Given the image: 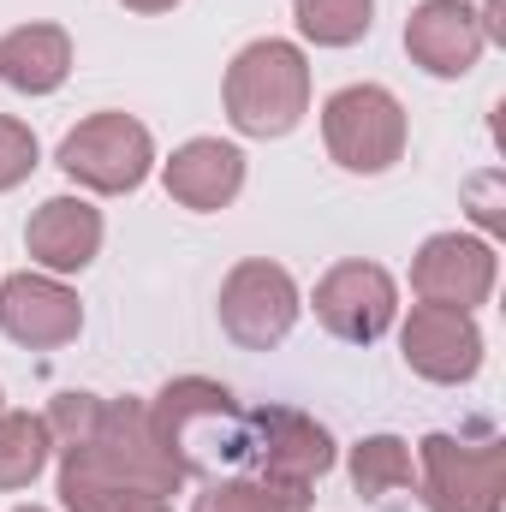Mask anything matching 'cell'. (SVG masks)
<instances>
[{
  "mask_svg": "<svg viewBox=\"0 0 506 512\" xmlns=\"http://www.w3.org/2000/svg\"><path fill=\"white\" fill-rule=\"evenodd\" d=\"M149 423L185 477H221L251 465V411H239L233 387L209 376H173L149 399Z\"/></svg>",
  "mask_w": 506,
  "mask_h": 512,
  "instance_id": "1",
  "label": "cell"
},
{
  "mask_svg": "<svg viewBox=\"0 0 506 512\" xmlns=\"http://www.w3.org/2000/svg\"><path fill=\"white\" fill-rule=\"evenodd\" d=\"M310 114V66L292 42L262 36L227 66V120L245 137H286Z\"/></svg>",
  "mask_w": 506,
  "mask_h": 512,
  "instance_id": "2",
  "label": "cell"
},
{
  "mask_svg": "<svg viewBox=\"0 0 506 512\" xmlns=\"http://www.w3.org/2000/svg\"><path fill=\"white\" fill-rule=\"evenodd\" d=\"M72 459H84L90 471L114 477V483H131V489H149V495H179L191 477L179 471V459L161 447L155 423H149V399H102V417L90 429L84 447H66Z\"/></svg>",
  "mask_w": 506,
  "mask_h": 512,
  "instance_id": "3",
  "label": "cell"
},
{
  "mask_svg": "<svg viewBox=\"0 0 506 512\" xmlns=\"http://www.w3.org/2000/svg\"><path fill=\"white\" fill-rule=\"evenodd\" d=\"M417 489L429 512H501L506 507V441L483 435H423L417 441Z\"/></svg>",
  "mask_w": 506,
  "mask_h": 512,
  "instance_id": "4",
  "label": "cell"
},
{
  "mask_svg": "<svg viewBox=\"0 0 506 512\" xmlns=\"http://www.w3.org/2000/svg\"><path fill=\"white\" fill-rule=\"evenodd\" d=\"M155 167V137L131 114H90L84 126L60 137V173L96 197H120L137 191Z\"/></svg>",
  "mask_w": 506,
  "mask_h": 512,
  "instance_id": "5",
  "label": "cell"
},
{
  "mask_svg": "<svg viewBox=\"0 0 506 512\" xmlns=\"http://www.w3.org/2000/svg\"><path fill=\"white\" fill-rule=\"evenodd\" d=\"M322 143L346 173H387L405 155V108L381 84H346L322 102Z\"/></svg>",
  "mask_w": 506,
  "mask_h": 512,
  "instance_id": "6",
  "label": "cell"
},
{
  "mask_svg": "<svg viewBox=\"0 0 506 512\" xmlns=\"http://www.w3.org/2000/svg\"><path fill=\"white\" fill-rule=\"evenodd\" d=\"M292 322H298V280L280 262L251 256L221 280V328H227L233 346L274 352L292 334Z\"/></svg>",
  "mask_w": 506,
  "mask_h": 512,
  "instance_id": "7",
  "label": "cell"
},
{
  "mask_svg": "<svg viewBox=\"0 0 506 512\" xmlns=\"http://www.w3.org/2000/svg\"><path fill=\"white\" fill-rule=\"evenodd\" d=\"M316 322L346 346H376L399 316V286L381 262H334L316 280Z\"/></svg>",
  "mask_w": 506,
  "mask_h": 512,
  "instance_id": "8",
  "label": "cell"
},
{
  "mask_svg": "<svg viewBox=\"0 0 506 512\" xmlns=\"http://www.w3.org/2000/svg\"><path fill=\"white\" fill-rule=\"evenodd\" d=\"M399 352H405L411 376L435 387H459L483 370V328L471 322V310L411 304V316L399 328Z\"/></svg>",
  "mask_w": 506,
  "mask_h": 512,
  "instance_id": "9",
  "label": "cell"
},
{
  "mask_svg": "<svg viewBox=\"0 0 506 512\" xmlns=\"http://www.w3.org/2000/svg\"><path fill=\"white\" fill-rule=\"evenodd\" d=\"M495 245L471 239V233H435L423 239V251L411 256V292L423 304H447V310H477L495 292Z\"/></svg>",
  "mask_w": 506,
  "mask_h": 512,
  "instance_id": "10",
  "label": "cell"
},
{
  "mask_svg": "<svg viewBox=\"0 0 506 512\" xmlns=\"http://www.w3.org/2000/svg\"><path fill=\"white\" fill-rule=\"evenodd\" d=\"M334 459H340L334 453V435L316 417H304L292 405H262V411H251V471L256 477L310 483L316 489V477H328Z\"/></svg>",
  "mask_w": 506,
  "mask_h": 512,
  "instance_id": "11",
  "label": "cell"
},
{
  "mask_svg": "<svg viewBox=\"0 0 506 512\" xmlns=\"http://www.w3.org/2000/svg\"><path fill=\"white\" fill-rule=\"evenodd\" d=\"M78 328H84V304L54 274H12V280H0V334L6 340H18L30 352H54V346H72Z\"/></svg>",
  "mask_w": 506,
  "mask_h": 512,
  "instance_id": "12",
  "label": "cell"
},
{
  "mask_svg": "<svg viewBox=\"0 0 506 512\" xmlns=\"http://www.w3.org/2000/svg\"><path fill=\"white\" fill-rule=\"evenodd\" d=\"M483 24H477V6L465 0H423L411 18H405V54L429 72V78H465L477 60H483Z\"/></svg>",
  "mask_w": 506,
  "mask_h": 512,
  "instance_id": "13",
  "label": "cell"
},
{
  "mask_svg": "<svg viewBox=\"0 0 506 512\" xmlns=\"http://www.w3.org/2000/svg\"><path fill=\"white\" fill-rule=\"evenodd\" d=\"M24 251L36 268L48 274H78L90 268L96 251H102V209L84 203V197H48L30 227H24Z\"/></svg>",
  "mask_w": 506,
  "mask_h": 512,
  "instance_id": "14",
  "label": "cell"
},
{
  "mask_svg": "<svg viewBox=\"0 0 506 512\" xmlns=\"http://www.w3.org/2000/svg\"><path fill=\"white\" fill-rule=\"evenodd\" d=\"M161 179H167L173 203H185L197 215H215V209H227L245 191V155L233 143H221V137H191V143L173 149Z\"/></svg>",
  "mask_w": 506,
  "mask_h": 512,
  "instance_id": "15",
  "label": "cell"
},
{
  "mask_svg": "<svg viewBox=\"0 0 506 512\" xmlns=\"http://www.w3.org/2000/svg\"><path fill=\"white\" fill-rule=\"evenodd\" d=\"M72 72V36L60 24H18L0 36V84L18 96H54Z\"/></svg>",
  "mask_w": 506,
  "mask_h": 512,
  "instance_id": "16",
  "label": "cell"
},
{
  "mask_svg": "<svg viewBox=\"0 0 506 512\" xmlns=\"http://www.w3.org/2000/svg\"><path fill=\"white\" fill-rule=\"evenodd\" d=\"M310 483H274V477H256V471H233V477H215L191 512H310Z\"/></svg>",
  "mask_w": 506,
  "mask_h": 512,
  "instance_id": "17",
  "label": "cell"
},
{
  "mask_svg": "<svg viewBox=\"0 0 506 512\" xmlns=\"http://www.w3.org/2000/svg\"><path fill=\"white\" fill-rule=\"evenodd\" d=\"M60 501H66V512H167L161 495L131 489V483H114V477L90 471V465L72 459V453H60Z\"/></svg>",
  "mask_w": 506,
  "mask_h": 512,
  "instance_id": "18",
  "label": "cell"
},
{
  "mask_svg": "<svg viewBox=\"0 0 506 512\" xmlns=\"http://www.w3.org/2000/svg\"><path fill=\"white\" fill-rule=\"evenodd\" d=\"M54 441H48V423L30 417V411H0V495L12 489H30L48 465Z\"/></svg>",
  "mask_w": 506,
  "mask_h": 512,
  "instance_id": "19",
  "label": "cell"
},
{
  "mask_svg": "<svg viewBox=\"0 0 506 512\" xmlns=\"http://www.w3.org/2000/svg\"><path fill=\"white\" fill-rule=\"evenodd\" d=\"M352 489L364 501L411 489V441H399V435H364L352 447Z\"/></svg>",
  "mask_w": 506,
  "mask_h": 512,
  "instance_id": "20",
  "label": "cell"
},
{
  "mask_svg": "<svg viewBox=\"0 0 506 512\" xmlns=\"http://www.w3.org/2000/svg\"><path fill=\"white\" fill-rule=\"evenodd\" d=\"M292 18L316 48H352L370 36L376 0H292Z\"/></svg>",
  "mask_w": 506,
  "mask_h": 512,
  "instance_id": "21",
  "label": "cell"
},
{
  "mask_svg": "<svg viewBox=\"0 0 506 512\" xmlns=\"http://www.w3.org/2000/svg\"><path fill=\"white\" fill-rule=\"evenodd\" d=\"M96 417H102V399H96V393H78V387H72V393H60V399L48 405V417H42V423H48V441H54V447L66 453V447H84V441H90Z\"/></svg>",
  "mask_w": 506,
  "mask_h": 512,
  "instance_id": "22",
  "label": "cell"
},
{
  "mask_svg": "<svg viewBox=\"0 0 506 512\" xmlns=\"http://www.w3.org/2000/svg\"><path fill=\"white\" fill-rule=\"evenodd\" d=\"M36 161H42L36 131L24 126V120H6V114H0V191H18V185L36 173Z\"/></svg>",
  "mask_w": 506,
  "mask_h": 512,
  "instance_id": "23",
  "label": "cell"
},
{
  "mask_svg": "<svg viewBox=\"0 0 506 512\" xmlns=\"http://www.w3.org/2000/svg\"><path fill=\"white\" fill-rule=\"evenodd\" d=\"M495 185H501V179H495V173H483V179H477V185H471V191H477V221H483V227H501V209H495V203H489V191H495Z\"/></svg>",
  "mask_w": 506,
  "mask_h": 512,
  "instance_id": "24",
  "label": "cell"
},
{
  "mask_svg": "<svg viewBox=\"0 0 506 512\" xmlns=\"http://www.w3.org/2000/svg\"><path fill=\"white\" fill-rule=\"evenodd\" d=\"M477 24H483V42H506V0H489L477 12Z\"/></svg>",
  "mask_w": 506,
  "mask_h": 512,
  "instance_id": "25",
  "label": "cell"
},
{
  "mask_svg": "<svg viewBox=\"0 0 506 512\" xmlns=\"http://www.w3.org/2000/svg\"><path fill=\"white\" fill-rule=\"evenodd\" d=\"M131 12H173V6H179V0H126Z\"/></svg>",
  "mask_w": 506,
  "mask_h": 512,
  "instance_id": "26",
  "label": "cell"
},
{
  "mask_svg": "<svg viewBox=\"0 0 506 512\" xmlns=\"http://www.w3.org/2000/svg\"><path fill=\"white\" fill-rule=\"evenodd\" d=\"M12 512H42V507H12Z\"/></svg>",
  "mask_w": 506,
  "mask_h": 512,
  "instance_id": "27",
  "label": "cell"
}]
</instances>
